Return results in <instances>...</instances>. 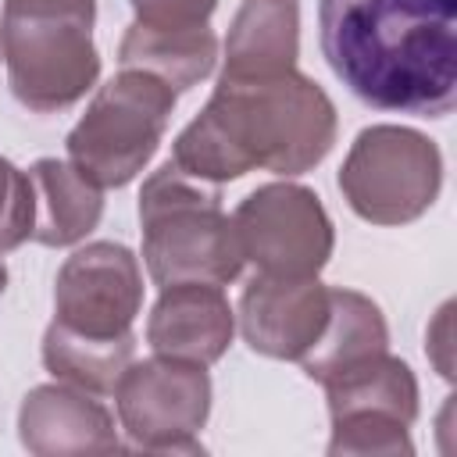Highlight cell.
I'll use <instances>...</instances> for the list:
<instances>
[{
    "label": "cell",
    "instance_id": "e0dca14e",
    "mask_svg": "<svg viewBox=\"0 0 457 457\" xmlns=\"http://www.w3.org/2000/svg\"><path fill=\"white\" fill-rule=\"evenodd\" d=\"M218 57V39L211 25L200 29H146V25H129L118 46L121 68H139L146 75H157L168 82L175 93L196 86L204 75H211Z\"/></svg>",
    "mask_w": 457,
    "mask_h": 457
},
{
    "label": "cell",
    "instance_id": "7402d4cb",
    "mask_svg": "<svg viewBox=\"0 0 457 457\" xmlns=\"http://www.w3.org/2000/svg\"><path fill=\"white\" fill-rule=\"evenodd\" d=\"M0 54H4V50H0Z\"/></svg>",
    "mask_w": 457,
    "mask_h": 457
},
{
    "label": "cell",
    "instance_id": "30bf717a",
    "mask_svg": "<svg viewBox=\"0 0 457 457\" xmlns=\"http://www.w3.org/2000/svg\"><path fill=\"white\" fill-rule=\"evenodd\" d=\"M143 307L139 261L121 243H89L75 250L54 286V321L89 339L132 336Z\"/></svg>",
    "mask_w": 457,
    "mask_h": 457
},
{
    "label": "cell",
    "instance_id": "9a60e30c",
    "mask_svg": "<svg viewBox=\"0 0 457 457\" xmlns=\"http://www.w3.org/2000/svg\"><path fill=\"white\" fill-rule=\"evenodd\" d=\"M29 182L36 196V221H32L36 243L71 246L96 228L104 214L100 186L89 182L71 161L43 157L29 168Z\"/></svg>",
    "mask_w": 457,
    "mask_h": 457
},
{
    "label": "cell",
    "instance_id": "ffe728a7",
    "mask_svg": "<svg viewBox=\"0 0 457 457\" xmlns=\"http://www.w3.org/2000/svg\"><path fill=\"white\" fill-rule=\"evenodd\" d=\"M218 0H132L136 25L146 29H200L214 14Z\"/></svg>",
    "mask_w": 457,
    "mask_h": 457
},
{
    "label": "cell",
    "instance_id": "8992f818",
    "mask_svg": "<svg viewBox=\"0 0 457 457\" xmlns=\"http://www.w3.org/2000/svg\"><path fill=\"white\" fill-rule=\"evenodd\" d=\"M443 182V157L436 143L403 125L364 129L343 168L339 189L353 214L371 225H403L421 218Z\"/></svg>",
    "mask_w": 457,
    "mask_h": 457
},
{
    "label": "cell",
    "instance_id": "52a82bcc",
    "mask_svg": "<svg viewBox=\"0 0 457 457\" xmlns=\"http://www.w3.org/2000/svg\"><path fill=\"white\" fill-rule=\"evenodd\" d=\"M243 261L271 278H314L332 257V221L321 200L296 182L253 189L232 214Z\"/></svg>",
    "mask_w": 457,
    "mask_h": 457
},
{
    "label": "cell",
    "instance_id": "3957f363",
    "mask_svg": "<svg viewBox=\"0 0 457 457\" xmlns=\"http://www.w3.org/2000/svg\"><path fill=\"white\" fill-rule=\"evenodd\" d=\"M139 221L143 261L161 289L179 282L228 286L246 264L218 186L182 171L175 161L143 182Z\"/></svg>",
    "mask_w": 457,
    "mask_h": 457
},
{
    "label": "cell",
    "instance_id": "7a4b0ae2",
    "mask_svg": "<svg viewBox=\"0 0 457 457\" xmlns=\"http://www.w3.org/2000/svg\"><path fill=\"white\" fill-rule=\"evenodd\" d=\"M336 143L328 93L296 68L218 79L207 107L179 132L171 161L204 179L232 182L253 168L303 175Z\"/></svg>",
    "mask_w": 457,
    "mask_h": 457
},
{
    "label": "cell",
    "instance_id": "277c9868",
    "mask_svg": "<svg viewBox=\"0 0 457 457\" xmlns=\"http://www.w3.org/2000/svg\"><path fill=\"white\" fill-rule=\"evenodd\" d=\"M0 50L7 82L29 111H64L100 75L93 0H4Z\"/></svg>",
    "mask_w": 457,
    "mask_h": 457
},
{
    "label": "cell",
    "instance_id": "4fadbf2b",
    "mask_svg": "<svg viewBox=\"0 0 457 457\" xmlns=\"http://www.w3.org/2000/svg\"><path fill=\"white\" fill-rule=\"evenodd\" d=\"M21 443L39 457L64 453H111L118 450L114 421L104 403H96L79 386H36L18 411Z\"/></svg>",
    "mask_w": 457,
    "mask_h": 457
},
{
    "label": "cell",
    "instance_id": "5bb4252c",
    "mask_svg": "<svg viewBox=\"0 0 457 457\" xmlns=\"http://www.w3.org/2000/svg\"><path fill=\"white\" fill-rule=\"evenodd\" d=\"M389 332L382 311L353 289H328V318L321 336L300 357V368L314 382H332L336 375L386 353Z\"/></svg>",
    "mask_w": 457,
    "mask_h": 457
},
{
    "label": "cell",
    "instance_id": "2e32d148",
    "mask_svg": "<svg viewBox=\"0 0 457 457\" xmlns=\"http://www.w3.org/2000/svg\"><path fill=\"white\" fill-rule=\"evenodd\" d=\"M300 7L296 0H243L228 39L225 75H264L296 64Z\"/></svg>",
    "mask_w": 457,
    "mask_h": 457
},
{
    "label": "cell",
    "instance_id": "6da1fadb",
    "mask_svg": "<svg viewBox=\"0 0 457 457\" xmlns=\"http://www.w3.org/2000/svg\"><path fill=\"white\" fill-rule=\"evenodd\" d=\"M321 54L378 111L439 118L457 93V0H321Z\"/></svg>",
    "mask_w": 457,
    "mask_h": 457
},
{
    "label": "cell",
    "instance_id": "9c48e42d",
    "mask_svg": "<svg viewBox=\"0 0 457 457\" xmlns=\"http://www.w3.org/2000/svg\"><path fill=\"white\" fill-rule=\"evenodd\" d=\"M325 393L332 418V457L414 450L407 428L418 418V382L400 357H389V350L336 375L325 382Z\"/></svg>",
    "mask_w": 457,
    "mask_h": 457
},
{
    "label": "cell",
    "instance_id": "d6986e66",
    "mask_svg": "<svg viewBox=\"0 0 457 457\" xmlns=\"http://www.w3.org/2000/svg\"><path fill=\"white\" fill-rule=\"evenodd\" d=\"M36 196L29 171H18L7 157H0V253L32 239Z\"/></svg>",
    "mask_w": 457,
    "mask_h": 457
},
{
    "label": "cell",
    "instance_id": "ac0fdd59",
    "mask_svg": "<svg viewBox=\"0 0 457 457\" xmlns=\"http://www.w3.org/2000/svg\"><path fill=\"white\" fill-rule=\"evenodd\" d=\"M136 336L121 339H89L50 321L43 336V364L54 378L79 386L86 393H114L121 371L132 364Z\"/></svg>",
    "mask_w": 457,
    "mask_h": 457
},
{
    "label": "cell",
    "instance_id": "7c38bea8",
    "mask_svg": "<svg viewBox=\"0 0 457 457\" xmlns=\"http://www.w3.org/2000/svg\"><path fill=\"white\" fill-rule=\"evenodd\" d=\"M232 307L221 286L211 282H179L164 286L161 300L146 321V343L161 357L189 361V364H214L232 343Z\"/></svg>",
    "mask_w": 457,
    "mask_h": 457
},
{
    "label": "cell",
    "instance_id": "5b68a950",
    "mask_svg": "<svg viewBox=\"0 0 457 457\" xmlns=\"http://www.w3.org/2000/svg\"><path fill=\"white\" fill-rule=\"evenodd\" d=\"M175 111V89L139 68H121L68 132L71 164L100 189L129 186L157 154Z\"/></svg>",
    "mask_w": 457,
    "mask_h": 457
},
{
    "label": "cell",
    "instance_id": "8fae6325",
    "mask_svg": "<svg viewBox=\"0 0 457 457\" xmlns=\"http://www.w3.org/2000/svg\"><path fill=\"white\" fill-rule=\"evenodd\" d=\"M328 318V289L314 278L253 275L239 300V328L253 353L300 361L321 336Z\"/></svg>",
    "mask_w": 457,
    "mask_h": 457
},
{
    "label": "cell",
    "instance_id": "44dd1931",
    "mask_svg": "<svg viewBox=\"0 0 457 457\" xmlns=\"http://www.w3.org/2000/svg\"><path fill=\"white\" fill-rule=\"evenodd\" d=\"M7 289V268H4V261H0V293Z\"/></svg>",
    "mask_w": 457,
    "mask_h": 457
},
{
    "label": "cell",
    "instance_id": "ba28073f",
    "mask_svg": "<svg viewBox=\"0 0 457 457\" xmlns=\"http://www.w3.org/2000/svg\"><path fill=\"white\" fill-rule=\"evenodd\" d=\"M118 421L139 450L204 453L196 432L211 411V378L204 364L150 357L129 364L114 386Z\"/></svg>",
    "mask_w": 457,
    "mask_h": 457
}]
</instances>
